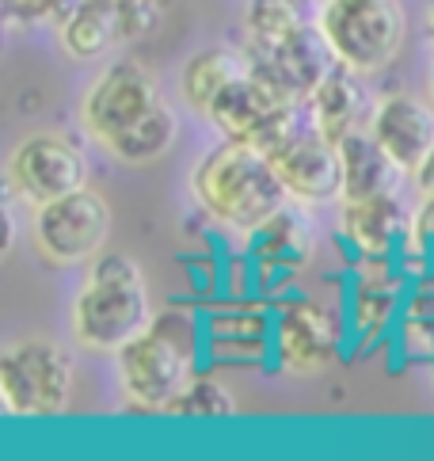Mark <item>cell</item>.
Returning a JSON list of instances; mask_svg holds the SVG:
<instances>
[{
	"mask_svg": "<svg viewBox=\"0 0 434 461\" xmlns=\"http://www.w3.org/2000/svg\"><path fill=\"white\" fill-rule=\"evenodd\" d=\"M191 194L213 225L248 237H256L290 203L271 153L240 138H225L198 157L191 168Z\"/></svg>",
	"mask_w": 434,
	"mask_h": 461,
	"instance_id": "6da1fadb",
	"label": "cell"
},
{
	"mask_svg": "<svg viewBox=\"0 0 434 461\" xmlns=\"http://www.w3.org/2000/svg\"><path fill=\"white\" fill-rule=\"evenodd\" d=\"M69 321L73 339L92 355H119L133 336L145 332L153 321V302L138 259L122 252L95 256L73 298Z\"/></svg>",
	"mask_w": 434,
	"mask_h": 461,
	"instance_id": "7a4b0ae2",
	"label": "cell"
},
{
	"mask_svg": "<svg viewBox=\"0 0 434 461\" xmlns=\"http://www.w3.org/2000/svg\"><path fill=\"white\" fill-rule=\"evenodd\" d=\"M198 332L183 309L157 312L145 332L133 336L114 355L119 362V393L133 411H164L168 416L179 393L194 377Z\"/></svg>",
	"mask_w": 434,
	"mask_h": 461,
	"instance_id": "3957f363",
	"label": "cell"
},
{
	"mask_svg": "<svg viewBox=\"0 0 434 461\" xmlns=\"http://www.w3.org/2000/svg\"><path fill=\"white\" fill-rule=\"evenodd\" d=\"M77 366L54 339L31 336L0 355V404L12 420H50L73 404Z\"/></svg>",
	"mask_w": 434,
	"mask_h": 461,
	"instance_id": "277c9868",
	"label": "cell"
},
{
	"mask_svg": "<svg viewBox=\"0 0 434 461\" xmlns=\"http://www.w3.org/2000/svg\"><path fill=\"white\" fill-rule=\"evenodd\" d=\"M316 23L324 27L339 61L362 77L389 69L408 39V15L400 0H324Z\"/></svg>",
	"mask_w": 434,
	"mask_h": 461,
	"instance_id": "5b68a950",
	"label": "cell"
},
{
	"mask_svg": "<svg viewBox=\"0 0 434 461\" xmlns=\"http://www.w3.org/2000/svg\"><path fill=\"white\" fill-rule=\"evenodd\" d=\"M111 206L99 191L80 187L69 191L61 199H50L35 206V249L46 263L54 267H80L92 263L95 256H104L107 240H111Z\"/></svg>",
	"mask_w": 434,
	"mask_h": 461,
	"instance_id": "8992f818",
	"label": "cell"
},
{
	"mask_svg": "<svg viewBox=\"0 0 434 461\" xmlns=\"http://www.w3.org/2000/svg\"><path fill=\"white\" fill-rule=\"evenodd\" d=\"M5 184L8 191H15L20 203L42 206L50 199H61L69 191L88 187V157L77 141L54 134V130L27 134L8 153Z\"/></svg>",
	"mask_w": 434,
	"mask_h": 461,
	"instance_id": "52a82bcc",
	"label": "cell"
},
{
	"mask_svg": "<svg viewBox=\"0 0 434 461\" xmlns=\"http://www.w3.org/2000/svg\"><path fill=\"white\" fill-rule=\"evenodd\" d=\"M160 100L164 95L157 73L138 58H119L80 95V126H85L92 141L107 145L114 134H122L126 126H133Z\"/></svg>",
	"mask_w": 434,
	"mask_h": 461,
	"instance_id": "ba28073f",
	"label": "cell"
},
{
	"mask_svg": "<svg viewBox=\"0 0 434 461\" xmlns=\"http://www.w3.org/2000/svg\"><path fill=\"white\" fill-rule=\"evenodd\" d=\"M248 58H252V65L263 77H271L278 88H286L294 100H309V95L343 65L321 23L294 27L290 35L275 39L271 46L248 50Z\"/></svg>",
	"mask_w": 434,
	"mask_h": 461,
	"instance_id": "9c48e42d",
	"label": "cell"
},
{
	"mask_svg": "<svg viewBox=\"0 0 434 461\" xmlns=\"http://www.w3.org/2000/svg\"><path fill=\"white\" fill-rule=\"evenodd\" d=\"M347 324L336 309L312 298H297L282 305L275 321V355L290 374H316L331 366L343 351Z\"/></svg>",
	"mask_w": 434,
	"mask_h": 461,
	"instance_id": "30bf717a",
	"label": "cell"
},
{
	"mask_svg": "<svg viewBox=\"0 0 434 461\" xmlns=\"http://www.w3.org/2000/svg\"><path fill=\"white\" fill-rule=\"evenodd\" d=\"M290 199L302 206H324L343 199V160L339 141L324 138L312 122L271 153Z\"/></svg>",
	"mask_w": 434,
	"mask_h": 461,
	"instance_id": "8fae6325",
	"label": "cell"
},
{
	"mask_svg": "<svg viewBox=\"0 0 434 461\" xmlns=\"http://www.w3.org/2000/svg\"><path fill=\"white\" fill-rule=\"evenodd\" d=\"M370 134L396 157L400 168L415 176L434 149V111L408 92H393L374 104Z\"/></svg>",
	"mask_w": 434,
	"mask_h": 461,
	"instance_id": "7c38bea8",
	"label": "cell"
},
{
	"mask_svg": "<svg viewBox=\"0 0 434 461\" xmlns=\"http://www.w3.org/2000/svg\"><path fill=\"white\" fill-rule=\"evenodd\" d=\"M411 225V210H404L400 194H377V199H343L339 229L343 240L362 259H389L404 249Z\"/></svg>",
	"mask_w": 434,
	"mask_h": 461,
	"instance_id": "4fadbf2b",
	"label": "cell"
},
{
	"mask_svg": "<svg viewBox=\"0 0 434 461\" xmlns=\"http://www.w3.org/2000/svg\"><path fill=\"white\" fill-rule=\"evenodd\" d=\"M343 160V199H377V194H400L408 172L381 145L370 130H355L339 141Z\"/></svg>",
	"mask_w": 434,
	"mask_h": 461,
	"instance_id": "5bb4252c",
	"label": "cell"
},
{
	"mask_svg": "<svg viewBox=\"0 0 434 461\" xmlns=\"http://www.w3.org/2000/svg\"><path fill=\"white\" fill-rule=\"evenodd\" d=\"M305 107H309V122L331 141H343L347 134L362 130L366 114L374 111L370 95L362 88V73H355L350 65H339V69L309 95Z\"/></svg>",
	"mask_w": 434,
	"mask_h": 461,
	"instance_id": "9a60e30c",
	"label": "cell"
},
{
	"mask_svg": "<svg viewBox=\"0 0 434 461\" xmlns=\"http://www.w3.org/2000/svg\"><path fill=\"white\" fill-rule=\"evenodd\" d=\"M252 69V58L248 50H229V46H206L187 58L183 65V77H179V92H183V104H187L194 114L210 119L213 104L237 85V80Z\"/></svg>",
	"mask_w": 434,
	"mask_h": 461,
	"instance_id": "2e32d148",
	"label": "cell"
},
{
	"mask_svg": "<svg viewBox=\"0 0 434 461\" xmlns=\"http://www.w3.org/2000/svg\"><path fill=\"white\" fill-rule=\"evenodd\" d=\"M58 39L61 50L73 61H92L107 54L114 42H122L119 12H114L111 0H77L58 20Z\"/></svg>",
	"mask_w": 434,
	"mask_h": 461,
	"instance_id": "e0dca14e",
	"label": "cell"
},
{
	"mask_svg": "<svg viewBox=\"0 0 434 461\" xmlns=\"http://www.w3.org/2000/svg\"><path fill=\"white\" fill-rule=\"evenodd\" d=\"M176 138H179V119H176V111L160 100L149 114H141L133 126H126L122 134H114L104 149L114 160L141 168V164H153V160H160L164 153H168L176 145Z\"/></svg>",
	"mask_w": 434,
	"mask_h": 461,
	"instance_id": "ac0fdd59",
	"label": "cell"
},
{
	"mask_svg": "<svg viewBox=\"0 0 434 461\" xmlns=\"http://www.w3.org/2000/svg\"><path fill=\"white\" fill-rule=\"evenodd\" d=\"M252 240H256V256L275 263V267H305L312 256V221L305 218L302 203L290 199Z\"/></svg>",
	"mask_w": 434,
	"mask_h": 461,
	"instance_id": "d6986e66",
	"label": "cell"
},
{
	"mask_svg": "<svg viewBox=\"0 0 434 461\" xmlns=\"http://www.w3.org/2000/svg\"><path fill=\"white\" fill-rule=\"evenodd\" d=\"M302 0H244V42L248 50H259V46H271L275 39L290 35L294 27H302Z\"/></svg>",
	"mask_w": 434,
	"mask_h": 461,
	"instance_id": "ffe728a7",
	"label": "cell"
},
{
	"mask_svg": "<svg viewBox=\"0 0 434 461\" xmlns=\"http://www.w3.org/2000/svg\"><path fill=\"white\" fill-rule=\"evenodd\" d=\"M168 416L183 420H229L237 416V397L229 393V385L213 374H194L191 385L179 393V401L172 404Z\"/></svg>",
	"mask_w": 434,
	"mask_h": 461,
	"instance_id": "44dd1931",
	"label": "cell"
},
{
	"mask_svg": "<svg viewBox=\"0 0 434 461\" xmlns=\"http://www.w3.org/2000/svg\"><path fill=\"white\" fill-rule=\"evenodd\" d=\"M396 312V278L393 275H366L355 286V324L366 332H381Z\"/></svg>",
	"mask_w": 434,
	"mask_h": 461,
	"instance_id": "7402d4cb",
	"label": "cell"
},
{
	"mask_svg": "<svg viewBox=\"0 0 434 461\" xmlns=\"http://www.w3.org/2000/svg\"><path fill=\"white\" fill-rule=\"evenodd\" d=\"M172 8L176 0H114L122 42H141L149 35H157L164 20L172 15Z\"/></svg>",
	"mask_w": 434,
	"mask_h": 461,
	"instance_id": "603a6c76",
	"label": "cell"
},
{
	"mask_svg": "<svg viewBox=\"0 0 434 461\" xmlns=\"http://www.w3.org/2000/svg\"><path fill=\"white\" fill-rule=\"evenodd\" d=\"M408 263H423L434 267V194H423V203L411 210V225H408V240L400 249Z\"/></svg>",
	"mask_w": 434,
	"mask_h": 461,
	"instance_id": "cb8c5ba5",
	"label": "cell"
},
{
	"mask_svg": "<svg viewBox=\"0 0 434 461\" xmlns=\"http://www.w3.org/2000/svg\"><path fill=\"white\" fill-rule=\"evenodd\" d=\"M5 5L8 27H39V23H58L77 0H0Z\"/></svg>",
	"mask_w": 434,
	"mask_h": 461,
	"instance_id": "d4e9b609",
	"label": "cell"
},
{
	"mask_svg": "<svg viewBox=\"0 0 434 461\" xmlns=\"http://www.w3.org/2000/svg\"><path fill=\"white\" fill-rule=\"evenodd\" d=\"M415 179V187H420L423 194H434V149H430V157L423 160V168L411 176Z\"/></svg>",
	"mask_w": 434,
	"mask_h": 461,
	"instance_id": "484cf974",
	"label": "cell"
},
{
	"mask_svg": "<svg viewBox=\"0 0 434 461\" xmlns=\"http://www.w3.org/2000/svg\"><path fill=\"white\" fill-rule=\"evenodd\" d=\"M427 27H430V39H434V5H430V23Z\"/></svg>",
	"mask_w": 434,
	"mask_h": 461,
	"instance_id": "4316f807",
	"label": "cell"
},
{
	"mask_svg": "<svg viewBox=\"0 0 434 461\" xmlns=\"http://www.w3.org/2000/svg\"><path fill=\"white\" fill-rule=\"evenodd\" d=\"M430 95H434V65H430Z\"/></svg>",
	"mask_w": 434,
	"mask_h": 461,
	"instance_id": "83f0119b",
	"label": "cell"
},
{
	"mask_svg": "<svg viewBox=\"0 0 434 461\" xmlns=\"http://www.w3.org/2000/svg\"><path fill=\"white\" fill-rule=\"evenodd\" d=\"M111 5H114V0H111Z\"/></svg>",
	"mask_w": 434,
	"mask_h": 461,
	"instance_id": "f1b7e54d",
	"label": "cell"
}]
</instances>
